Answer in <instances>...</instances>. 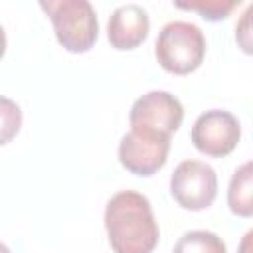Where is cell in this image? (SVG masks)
I'll return each mask as SVG.
<instances>
[{
  "mask_svg": "<svg viewBox=\"0 0 253 253\" xmlns=\"http://www.w3.org/2000/svg\"><path fill=\"white\" fill-rule=\"evenodd\" d=\"M105 229L115 253H152L160 229L146 196L123 190L105 208Z\"/></svg>",
  "mask_w": 253,
  "mask_h": 253,
  "instance_id": "6da1fadb",
  "label": "cell"
},
{
  "mask_svg": "<svg viewBox=\"0 0 253 253\" xmlns=\"http://www.w3.org/2000/svg\"><path fill=\"white\" fill-rule=\"evenodd\" d=\"M42 10L49 16L59 45L71 53L89 51L99 36V22L87 0H53L42 2Z\"/></svg>",
  "mask_w": 253,
  "mask_h": 253,
  "instance_id": "7a4b0ae2",
  "label": "cell"
},
{
  "mask_svg": "<svg viewBox=\"0 0 253 253\" xmlns=\"http://www.w3.org/2000/svg\"><path fill=\"white\" fill-rule=\"evenodd\" d=\"M156 59L160 67L174 75H188L196 71L206 55L204 32L190 22H170L156 38Z\"/></svg>",
  "mask_w": 253,
  "mask_h": 253,
  "instance_id": "3957f363",
  "label": "cell"
},
{
  "mask_svg": "<svg viewBox=\"0 0 253 253\" xmlns=\"http://www.w3.org/2000/svg\"><path fill=\"white\" fill-rule=\"evenodd\" d=\"M170 194L176 204L190 211L206 210L217 196L215 170L200 160H184L170 176Z\"/></svg>",
  "mask_w": 253,
  "mask_h": 253,
  "instance_id": "277c9868",
  "label": "cell"
},
{
  "mask_svg": "<svg viewBox=\"0 0 253 253\" xmlns=\"http://www.w3.org/2000/svg\"><path fill=\"white\" fill-rule=\"evenodd\" d=\"M128 121L130 128L172 136L184 121V107L166 91H150L132 103Z\"/></svg>",
  "mask_w": 253,
  "mask_h": 253,
  "instance_id": "5b68a950",
  "label": "cell"
},
{
  "mask_svg": "<svg viewBox=\"0 0 253 253\" xmlns=\"http://www.w3.org/2000/svg\"><path fill=\"white\" fill-rule=\"evenodd\" d=\"M170 136L148 130L130 128L119 144V160L123 168L136 176L156 174L168 160Z\"/></svg>",
  "mask_w": 253,
  "mask_h": 253,
  "instance_id": "8992f818",
  "label": "cell"
},
{
  "mask_svg": "<svg viewBox=\"0 0 253 253\" xmlns=\"http://www.w3.org/2000/svg\"><path fill=\"white\" fill-rule=\"evenodd\" d=\"M190 136L198 152L211 158H223L235 150L241 138V126L229 111L211 109L196 119Z\"/></svg>",
  "mask_w": 253,
  "mask_h": 253,
  "instance_id": "52a82bcc",
  "label": "cell"
},
{
  "mask_svg": "<svg viewBox=\"0 0 253 253\" xmlns=\"http://www.w3.org/2000/svg\"><path fill=\"white\" fill-rule=\"evenodd\" d=\"M148 30H150V20L146 10L138 4H125L111 14L107 24V38L111 47L119 51H126L138 47L146 40Z\"/></svg>",
  "mask_w": 253,
  "mask_h": 253,
  "instance_id": "ba28073f",
  "label": "cell"
},
{
  "mask_svg": "<svg viewBox=\"0 0 253 253\" xmlns=\"http://www.w3.org/2000/svg\"><path fill=\"white\" fill-rule=\"evenodd\" d=\"M227 206L239 217L253 215V160L233 172L227 188Z\"/></svg>",
  "mask_w": 253,
  "mask_h": 253,
  "instance_id": "9c48e42d",
  "label": "cell"
},
{
  "mask_svg": "<svg viewBox=\"0 0 253 253\" xmlns=\"http://www.w3.org/2000/svg\"><path fill=\"white\" fill-rule=\"evenodd\" d=\"M174 253H227L225 243L211 231H188L184 233L176 245Z\"/></svg>",
  "mask_w": 253,
  "mask_h": 253,
  "instance_id": "30bf717a",
  "label": "cell"
},
{
  "mask_svg": "<svg viewBox=\"0 0 253 253\" xmlns=\"http://www.w3.org/2000/svg\"><path fill=\"white\" fill-rule=\"evenodd\" d=\"M178 8L182 10H192V12H198L202 18L210 20V22H217V20H223L227 18L237 6H239V0H231V2H198V4H176Z\"/></svg>",
  "mask_w": 253,
  "mask_h": 253,
  "instance_id": "8fae6325",
  "label": "cell"
},
{
  "mask_svg": "<svg viewBox=\"0 0 253 253\" xmlns=\"http://www.w3.org/2000/svg\"><path fill=\"white\" fill-rule=\"evenodd\" d=\"M235 42H237V47L243 53L253 55V4H249L245 8V12L237 20V26H235Z\"/></svg>",
  "mask_w": 253,
  "mask_h": 253,
  "instance_id": "7c38bea8",
  "label": "cell"
},
{
  "mask_svg": "<svg viewBox=\"0 0 253 253\" xmlns=\"http://www.w3.org/2000/svg\"><path fill=\"white\" fill-rule=\"evenodd\" d=\"M237 253H253V229H249L241 241H239V247H237Z\"/></svg>",
  "mask_w": 253,
  "mask_h": 253,
  "instance_id": "4fadbf2b",
  "label": "cell"
}]
</instances>
